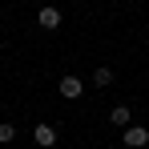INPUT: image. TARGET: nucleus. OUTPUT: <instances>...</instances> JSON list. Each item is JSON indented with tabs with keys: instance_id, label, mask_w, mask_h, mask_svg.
Instances as JSON below:
<instances>
[{
	"instance_id": "1",
	"label": "nucleus",
	"mask_w": 149,
	"mask_h": 149,
	"mask_svg": "<svg viewBox=\"0 0 149 149\" xmlns=\"http://www.w3.org/2000/svg\"><path fill=\"white\" fill-rule=\"evenodd\" d=\"M125 145L129 149H145L149 145V129L145 125H129V129H125Z\"/></svg>"
},
{
	"instance_id": "2",
	"label": "nucleus",
	"mask_w": 149,
	"mask_h": 149,
	"mask_svg": "<svg viewBox=\"0 0 149 149\" xmlns=\"http://www.w3.org/2000/svg\"><path fill=\"white\" fill-rule=\"evenodd\" d=\"M81 93H85L81 77H61V97H65V101H77Z\"/></svg>"
},
{
	"instance_id": "3",
	"label": "nucleus",
	"mask_w": 149,
	"mask_h": 149,
	"mask_svg": "<svg viewBox=\"0 0 149 149\" xmlns=\"http://www.w3.org/2000/svg\"><path fill=\"white\" fill-rule=\"evenodd\" d=\"M32 141L40 149H52L56 145V129H52V125H36V129H32Z\"/></svg>"
},
{
	"instance_id": "4",
	"label": "nucleus",
	"mask_w": 149,
	"mask_h": 149,
	"mask_svg": "<svg viewBox=\"0 0 149 149\" xmlns=\"http://www.w3.org/2000/svg\"><path fill=\"white\" fill-rule=\"evenodd\" d=\"M36 24H40V28H61V8L45 4V8L36 12Z\"/></svg>"
},
{
	"instance_id": "5",
	"label": "nucleus",
	"mask_w": 149,
	"mask_h": 149,
	"mask_svg": "<svg viewBox=\"0 0 149 149\" xmlns=\"http://www.w3.org/2000/svg\"><path fill=\"white\" fill-rule=\"evenodd\" d=\"M93 85H97V89H109V85H113V69H105V65H101L97 73H93Z\"/></svg>"
},
{
	"instance_id": "6",
	"label": "nucleus",
	"mask_w": 149,
	"mask_h": 149,
	"mask_svg": "<svg viewBox=\"0 0 149 149\" xmlns=\"http://www.w3.org/2000/svg\"><path fill=\"white\" fill-rule=\"evenodd\" d=\"M129 117H133V113H129V105H117V109L109 113V121H113V125H129Z\"/></svg>"
},
{
	"instance_id": "7",
	"label": "nucleus",
	"mask_w": 149,
	"mask_h": 149,
	"mask_svg": "<svg viewBox=\"0 0 149 149\" xmlns=\"http://www.w3.org/2000/svg\"><path fill=\"white\" fill-rule=\"evenodd\" d=\"M0 141H16V125H8V121H0Z\"/></svg>"
}]
</instances>
